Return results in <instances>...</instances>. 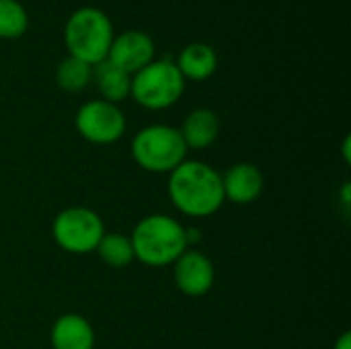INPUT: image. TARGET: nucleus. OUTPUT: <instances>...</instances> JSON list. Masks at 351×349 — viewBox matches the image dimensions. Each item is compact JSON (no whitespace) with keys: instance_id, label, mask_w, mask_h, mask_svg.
Here are the masks:
<instances>
[{"instance_id":"3","label":"nucleus","mask_w":351,"mask_h":349,"mask_svg":"<svg viewBox=\"0 0 351 349\" xmlns=\"http://www.w3.org/2000/svg\"><path fill=\"white\" fill-rule=\"evenodd\" d=\"M113 37L111 19L97 6L76 8L64 25V45L68 56L82 60L88 66L107 60Z\"/></svg>"},{"instance_id":"9","label":"nucleus","mask_w":351,"mask_h":349,"mask_svg":"<svg viewBox=\"0 0 351 349\" xmlns=\"http://www.w3.org/2000/svg\"><path fill=\"white\" fill-rule=\"evenodd\" d=\"M173 265H175V272H173L175 284L185 296L197 298L212 290L214 280H216L214 263L202 251L187 249Z\"/></svg>"},{"instance_id":"6","label":"nucleus","mask_w":351,"mask_h":349,"mask_svg":"<svg viewBox=\"0 0 351 349\" xmlns=\"http://www.w3.org/2000/svg\"><path fill=\"white\" fill-rule=\"evenodd\" d=\"M53 241L60 249L72 255H88L97 249L105 234L101 216L84 206H72L62 210L51 224Z\"/></svg>"},{"instance_id":"2","label":"nucleus","mask_w":351,"mask_h":349,"mask_svg":"<svg viewBox=\"0 0 351 349\" xmlns=\"http://www.w3.org/2000/svg\"><path fill=\"white\" fill-rule=\"evenodd\" d=\"M130 241L134 247V259L148 267L173 265L189 249L185 226L167 214L144 216L134 226Z\"/></svg>"},{"instance_id":"5","label":"nucleus","mask_w":351,"mask_h":349,"mask_svg":"<svg viewBox=\"0 0 351 349\" xmlns=\"http://www.w3.org/2000/svg\"><path fill=\"white\" fill-rule=\"evenodd\" d=\"M185 93V78L171 58L152 60L132 74L130 97L144 109L162 111L173 107Z\"/></svg>"},{"instance_id":"14","label":"nucleus","mask_w":351,"mask_h":349,"mask_svg":"<svg viewBox=\"0 0 351 349\" xmlns=\"http://www.w3.org/2000/svg\"><path fill=\"white\" fill-rule=\"evenodd\" d=\"M93 80L97 84V91L101 93L103 101H109L113 105L125 101L132 91V74L123 72L109 60H103L101 64L93 66Z\"/></svg>"},{"instance_id":"8","label":"nucleus","mask_w":351,"mask_h":349,"mask_svg":"<svg viewBox=\"0 0 351 349\" xmlns=\"http://www.w3.org/2000/svg\"><path fill=\"white\" fill-rule=\"evenodd\" d=\"M107 60L128 74H136L152 60H156L154 39L146 31L130 29L113 37Z\"/></svg>"},{"instance_id":"11","label":"nucleus","mask_w":351,"mask_h":349,"mask_svg":"<svg viewBox=\"0 0 351 349\" xmlns=\"http://www.w3.org/2000/svg\"><path fill=\"white\" fill-rule=\"evenodd\" d=\"M51 349H95L93 325L76 313L62 315L49 331Z\"/></svg>"},{"instance_id":"1","label":"nucleus","mask_w":351,"mask_h":349,"mask_svg":"<svg viewBox=\"0 0 351 349\" xmlns=\"http://www.w3.org/2000/svg\"><path fill=\"white\" fill-rule=\"evenodd\" d=\"M169 197L173 206L191 218L216 214L224 200L222 175L202 160H183L169 173Z\"/></svg>"},{"instance_id":"10","label":"nucleus","mask_w":351,"mask_h":349,"mask_svg":"<svg viewBox=\"0 0 351 349\" xmlns=\"http://www.w3.org/2000/svg\"><path fill=\"white\" fill-rule=\"evenodd\" d=\"M222 191L232 204H253L263 193V175L251 163H237L222 175Z\"/></svg>"},{"instance_id":"16","label":"nucleus","mask_w":351,"mask_h":349,"mask_svg":"<svg viewBox=\"0 0 351 349\" xmlns=\"http://www.w3.org/2000/svg\"><path fill=\"white\" fill-rule=\"evenodd\" d=\"M95 253L101 257V261L113 269L128 267L134 261V247L130 237H123L119 232H105L101 243L97 245Z\"/></svg>"},{"instance_id":"17","label":"nucleus","mask_w":351,"mask_h":349,"mask_svg":"<svg viewBox=\"0 0 351 349\" xmlns=\"http://www.w3.org/2000/svg\"><path fill=\"white\" fill-rule=\"evenodd\" d=\"M29 29V12L19 0H0V39H19Z\"/></svg>"},{"instance_id":"19","label":"nucleus","mask_w":351,"mask_h":349,"mask_svg":"<svg viewBox=\"0 0 351 349\" xmlns=\"http://www.w3.org/2000/svg\"><path fill=\"white\" fill-rule=\"evenodd\" d=\"M343 154H346V160H350V138H346L343 142Z\"/></svg>"},{"instance_id":"7","label":"nucleus","mask_w":351,"mask_h":349,"mask_svg":"<svg viewBox=\"0 0 351 349\" xmlns=\"http://www.w3.org/2000/svg\"><path fill=\"white\" fill-rule=\"evenodd\" d=\"M74 123H76L78 134L86 142L99 144V146L115 144L117 140H121V136L125 134V128H128L125 115L119 109V105H113L103 99L84 103L76 111Z\"/></svg>"},{"instance_id":"4","label":"nucleus","mask_w":351,"mask_h":349,"mask_svg":"<svg viewBox=\"0 0 351 349\" xmlns=\"http://www.w3.org/2000/svg\"><path fill=\"white\" fill-rule=\"evenodd\" d=\"M132 158L148 173H171L187 160V146L179 128L152 123L142 128L132 140Z\"/></svg>"},{"instance_id":"18","label":"nucleus","mask_w":351,"mask_h":349,"mask_svg":"<svg viewBox=\"0 0 351 349\" xmlns=\"http://www.w3.org/2000/svg\"><path fill=\"white\" fill-rule=\"evenodd\" d=\"M335 349H351V335L350 331L341 333L339 339L335 341Z\"/></svg>"},{"instance_id":"12","label":"nucleus","mask_w":351,"mask_h":349,"mask_svg":"<svg viewBox=\"0 0 351 349\" xmlns=\"http://www.w3.org/2000/svg\"><path fill=\"white\" fill-rule=\"evenodd\" d=\"M175 66L179 68L185 82L187 80L202 82L214 76V72L218 70V53L210 43L193 41L179 51Z\"/></svg>"},{"instance_id":"13","label":"nucleus","mask_w":351,"mask_h":349,"mask_svg":"<svg viewBox=\"0 0 351 349\" xmlns=\"http://www.w3.org/2000/svg\"><path fill=\"white\" fill-rule=\"evenodd\" d=\"M179 132H181L187 148L204 150V148L212 146L218 140V134H220V117L212 109H204V107L193 109L185 117V121L179 128Z\"/></svg>"},{"instance_id":"15","label":"nucleus","mask_w":351,"mask_h":349,"mask_svg":"<svg viewBox=\"0 0 351 349\" xmlns=\"http://www.w3.org/2000/svg\"><path fill=\"white\" fill-rule=\"evenodd\" d=\"M90 80H93V66L84 64L82 60L66 56L56 66V84L64 93H80L88 86Z\"/></svg>"}]
</instances>
